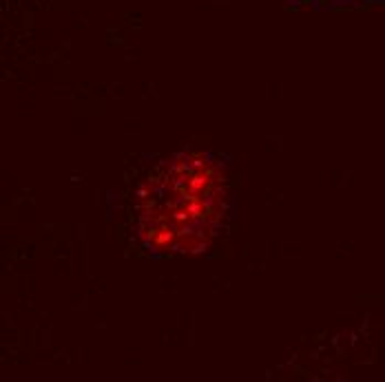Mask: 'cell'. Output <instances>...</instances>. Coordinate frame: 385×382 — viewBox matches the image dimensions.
<instances>
[{
	"mask_svg": "<svg viewBox=\"0 0 385 382\" xmlns=\"http://www.w3.org/2000/svg\"><path fill=\"white\" fill-rule=\"evenodd\" d=\"M228 210V179L210 152L184 150L142 182L135 234L153 254H197L217 237Z\"/></svg>",
	"mask_w": 385,
	"mask_h": 382,
	"instance_id": "cell-1",
	"label": "cell"
}]
</instances>
